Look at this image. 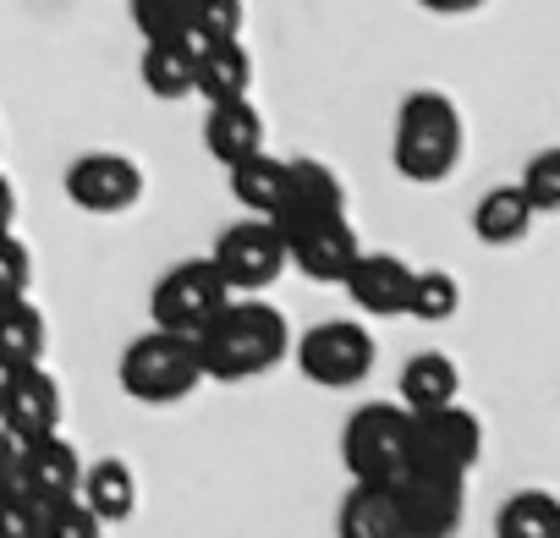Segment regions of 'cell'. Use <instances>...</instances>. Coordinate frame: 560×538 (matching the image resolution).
I'll return each instance as SVG.
<instances>
[{
  "instance_id": "cell-1",
  "label": "cell",
  "mask_w": 560,
  "mask_h": 538,
  "mask_svg": "<svg viewBox=\"0 0 560 538\" xmlns=\"http://www.w3.org/2000/svg\"><path fill=\"white\" fill-rule=\"evenodd\" d=\"M192 347H198L203 379L242 385V379H258V374H269L292 358V325L280 308H269L258 297H231L192 336Z\"/></svg>"
},
{
  "instance_id": "cell-2",
  "label": "cell",
  "mask_w": 560,
  "mask_h": 538,
  "mask_svg": "<svg viewBox=\"0 0 560 538\" xmlns=\"http://www.w3.org/2000/svg\"><path fill=\"white\" fill-rule=\"evenodd\" d=\"M462 143H467V132H462V110H456L451 94L418 89V94L401 100V110H396V149L390 154H396V171L407 182H418V187L445 182L456 171V160H462Z\"/></svg>"
},
{
  "instance_id": "cell-3",
  "label": "cell",
  "mask_w": 560,
  "mask_h": 538,
  "mask_svg": "<svg viewBox=\"0 0 560 538\" xmlns=\"http://www.w3.org/2000/svg\"><path fill=\"white\" fill-rule=\"evenodd\" d=\"M121 390L143 407H171V401H187L198 385H203V363H198V347L192 336H176V330H143L138 341H127L121 352Z\"/></svg>"
},
{
  "instance_id": "cell-4",
  "label": "cell",
  "mask_w": 560,
  "mask_h": 538,
  "mask_svg": "<svg viewBox=\"0 0 560 538\" xmlns=\"http://www.w3.org/2000/svg\"><path fill=\"white\" fill-rule=\"evenodd\" d=\"M341 461L352 483H396L412 467V412L401 401H369L341 429Z\"/></svg>"
},
{
  "instance_id": "cell-5",
  "label": "cell",
  "mask_w": 560,
  "mask_h": 538,
  "mask_svg": "<svg viewBox=\"0 0 560 538\" xmlns=\"http://www.w3.org/2000/svg\"><path fill=\"white\" fill-rule=\"evenodd\" d=\"M231 297H236V292L220 281V269H214L209 258H182V264H171L165 276L154 281V292H149V319H154L160 330L198 336Z\"/></svg>"
},
{
  "instance_id": "cell-6",
  "label": "cell",
  "mask_w": 560,
  "mask_h": 538,
  "mask_svg": "<svg viewBox=\"0 0 560 538\" xmlns=\"http://www.w3.org/2000/svg\"><path fill=\"white\" fill-rule=\"evenodd\" d=\"M209 264L220 269V281L236 297H258V292H269L280 276H287V242H280V231L264 214H247V220L220 231Z\"/></svg>"
},
{
  "instance_id": "cell-7",
  "label": "cell",
  "mask_w": 560,
  "mask_h": 538,
  "mask_svg": "<svg viewBox=\"0 0 560 538\" xmlns=\"http://www.w3.org/2000/svg\"><path fill=\"white\" fill-rule=\"evenodd\" d=\"M292 347H298V369L319 390H352L374 374V336L358 319H325L303 330Z\"/></svg>"
},
{
  "instance_id": "cell-8",
  "label": "cell",
  "mask_w": 560,
  "mask_h": 538,
  "mask_svg": "<svg viewBox=\"0 0 560 538\" xmlns=\"http://www.w3.org/2000/svg\"><path fill=\"white\" fill-rule=\"evenodd\" d=\"M336 214H347L341 176H336L325 160H287L280 198H275V209L264 214V220L280 231V242H292V236H303V231H314V225H325V220H336Z\"/></svg>"
},
{
  "instance_id": "cell-9",
  "label": "cell",
  "mask_w": 560,
  "mask_h": 538,
  "mask_svg": "<svg viewBox=\"0 0 560 538\" xmlns=\"http://www.w3.org/2000/svg\"><path fill=\"white\" fill-rule=\"evenodd\" d=\"M478 456H483V423H478V412H467L462 401L412 412V467L467 478L478 467Z\"/></svg>"
},
{
  "instance_id": "cell-10",
  "label": "cell",
  "mask_w": 560,
  "mask_h": 538,
  "mask_svg": "<svg viewBox=\"0 0 560 538\" xmlns=\"http://www.w3.org/2000/svg\"><path fill=\"white\" fill-rule=\"evenodd\" d=\"M396 505H401L407 538H456L462 533V511H467V478L407 467L396 478Z\"/></svg>"
},
{
  "instance_id": "cell-11",
  "label": "cell",
  "mask_w": 560,
  "mask_h": 538,
  "mask_svg": "<svg viewBox=\"0 0 560 538\" xmlns=\"http://www.w3.org/2000/svg\"><path fill=\"white\" fill-rule=\"evenodd\" d=\"M67 198L89 214H127L138 198H143V165L127 160V154H110V149H94V154H78L61 176Z\"/></svg>"
},
{
  "instance_id": "cell-12",
  "label": "cell",
  "mask_w": 560,
  "mask_h": 538,
  "mask_svg": "<svg viewBox=\"0 0 560 538\" xmlns=\"http://www.w3.org/2000/svg\"><path fill=\"white\" fill-rule=\"evenodd\" d=\"M0 429H7L18 445L61 429V385L45 363L0 369Z\"/></svg>"
},
{
  "instance_id": "cell-13",
  "label": "cell",
  "mask_w": 560,
  "mask_h": 538,
  "mask_svg": "<svg viewBox=\"0 0 560 538\" xmlns=\"http://www.w3.org/2000/svg\"><path fill=\"white\" fill-rule=\"evenodd\" d=\"M341 286H347V297L363 308V314H374V319H401L407 314V292H412V264L401 258V253H358L352 258V269L341 276Z\"/></svg>"
},
{
  "instance_id": "cell-14",
  "label": "cell",
  "mask_w": 560,
  "mask_h": 538,
  "mask_svg": "<svg viewBox=\"0 0 560 538\" xmlns=\"http://www.w3.org/2000/svg\"><path fill=\"white\" fill-rule=\"evenodd\" d=\"M78 478H83V456H78L72 440L39 434V440H23V445H18V483H23L34 500H45V505L72 500V494H78Z\"/></svg>"
},
{
  "instance_id": "cell-15",
  "label": "cell",
  "mask_w": 560,
  "mask_h": 538,
  "mask_svg": "<svg viewBox=\"0 0 560 538\" xmlns=\"http://www.w3.org/2000/svg\"><path fill=\"white\" fill-rule=\"evenodd\" d=\"M358 253H363V242H358L347 214H336V220H325V225H314V231L287 242V264H298L303 276L319 281V286H341V276L352 269Z\"/></svg>"
},
{
  "instance_id": "cell-16",
  "label": "cell",
  "mask_w": 560,
  "mask_h": 538,
  "mask_svg": "<svg viewBox=\"0 0 560 538\" xmlns=\"http://www.w3.org/2000/svg\"><path fill=\"white\" fill-rule=\"evenodd\" d=\"M247 89H253V56L242 50V39L198 45V61H192V94H198L203 105L247 100Z\"/></svg>"
},
{
  "instance_id": "cell-17",
  "label": "cell",
  "mask_w": 560,
  "mask_h": 538,
  "mask_svg": "<svg viewBox=\"0 0 560 538\" xmlns=\"http://www.w3.org/2000/svg\"><path fill=\"white\" fill-rule=\"evenodd\" d=\"M192 61H198V39L192 34H165V39H143V61L138 78L154 100L176 105L192 94Z\"/></svg>"
},
{
  "instance_id": "cell-18",
  "label": "cell",
  "mask_w": 560,
  "mask_h": 538,
  "mask_svg": "<svg viewBox=\"0 0 560 538\" xmlns=\"http://www.w3.org/2000/svg\"><path fill=\"white\" fill-rule=\"evenodd\" d=\"M78 500L110 527V522H132L138 511V472L121 461V456H100V461H83V478H78Z\"/></svg>"
},
{
  "instance_id": "cell-19",
  "label": "cell",
  "mask_w": 560,
  "mask_h": 538,
  "mask_svg": "<svg viewBox=\"0 0 560 538\" xmlns=\"http://www.w3.org/2000/svg\"><path fill=\"white\" fill-rule=\"evenodd\" d=\"M336 533L341 538H407L396 483H352L336 511Z\"/></svg>"
},
{
  "instance_id": "cell-20",
  "label": "cell",
  "mask_w": 560,
  "mask_h": 538,
  "mask_svg": "<svg viewBox=\"0 0 560 538\" xmlns=\"http://www.w3.org/2000/svg\"><path fill=\"white\" fill-rule=\"evenodd\" d=\"M203 149L220 160V165H236L242 154L264 149V116L253 100H225V105H209L203 116Z\"/></svg>"
},
{
  "instance_id": "cell-21",
  "label": "cell",
  "mask_w": 560,
  "mask_h": 538,
  "mask_svg": "<svg viewBox=\"0 0 560 538\" xmlns=\"http://www.w3.org/2000/svg\"><path fill=\"white\" fill-rule=\"evenodd\" d=\"M533 203L522 198V187L516 182H505V187H489L483 198H478V209H472V236L483 242V247H516L527 231H533Z\"/></svg>"
},
{
  "instance_id": "cell-22",
  "label": "cell",
  "mask_w": 560,
  "mask_h": 538,
  "mask_svg": "<svg viewBox=\"0 0 560 538\" xmlns=\"http://www.w3.org/2000/svg\"><path fill=\"white\" fill-rule=\"evenodd\" d=\"M45 347H50V325H45V314L28 292L0 303V369L45 363Z\"/></svg>"
},
{
  "instance_id": "cell-23",
  "label": "cell",
  "mask_w": 560,
  "mask_h": 538,
  "mask_svg": "<svg viewBox=\"0 0 560 538\" xmlns=\"http://www.w3.org/2000/svg\"><path fill=\"white\" fill-rule=\"evenodd\" d=\"M456 396H462V369L445 352L407 358V369H401V407L407 412H429V407H445Z\"/></svg>"
},
{
  "instance_id": "cell-24",
  "label": "cell",
  "mask_w": 560,
  "mask_h": 538,
  "mask_svg": "<svg viewBox=\"0 0 560 538\" xmlns=\"http://www.w3.org/2000/svg\"><path fill=\"white\" fill-rule=\"evenodd\" d=\"M494 538H560V500L549 489H522L494 511Z\"/></svg>"
},
{
  "instance_id": "cell-25",
  "label": "cell",
  "mask_w": 560,
  "mask_h": 538,
  "mask_svg": "<svg viewBox=\"0 0 560 538\" xmlns=\"http://www.w3.org/2000/svg\"><path fill=\"white\" fill-rule=\"evenodd\" d=\"M225 171H231V198H236L247 214H269V209H275L280 176H287V160H280V154L253 149V154H242V160L225 165Z\"/></svg>"
},
{
  "instance_id": "cell-26",
  "label": "cell",
  "mask_w": 560,
  "mask_h": 538,
  "mask_svg": "<svg viewBox=\"0 0 560 538\" xmlns=\"http://www.w3.org/2000/svg\"><path fill=\"white\" fill-rule=\"evenodd\" d=\"M407 314L418 325H445L462 314V281L451 269H412V292H407Z\"/></svg>"
},
{
  "instance_id": "cell-27",
  "label": "cell",
  "mask_w": 560,
  "mask_h": 538,
  "mask_svg": "<svg viewBox=\"0 0 560 538\" xmlns=\"http://www.w3.org/2000/svg\"><path fill=\"white\" fill-rule=\"evenodd\" d=\"M516 187L533 203V214H560V149H538Z\"/></svg>"
},
{
  "instance_id": "cell-28",
  "label": "cell",
  "mask_w": 560,
  "mask_h": 538,
  "mask_svg": "<svg viewBox=\"0 0 560 538\" xmlns=\"http://www.w3.org/2000/svg\"><path fill=\"white\" fill-rule=\"evenodd\" d=\"M242 0H192V23L187 34L198 45H214V39H242Z\"/></svg>"
},
{
  "instance_id": "cell-29",
  "label": "cell",
  "mask_w": 560,
  "mask_h": 538,
  "mask_svg": "<svg viewBox=\"0 0 560 538\" xmlns=\"http://www.w3.org/2000/svg\"><path fill=\"white\" fill-rule=\"evenodd\" d=\"M45 527V500H34L23 483L0 489V538H39Z\"/></svg>"
},
{
  "instance_id": "cell-30",
  "label": "cell",
  "mask_w": 560,
  "mask_h": 538,
  "mask_svg": "<svg viewBox=\"0 0 560 538\" xmlns=\"http://www.w3.org/2000/svg\"><path fill=\"white\" fill-rule=\"evenodd\" d=\"M132 23L143 39H165V34H187L192 23V0H127Z\"/></svg>"
},
{
  "instance_id": "cell-31",
  "label": "cell",
  "mask_w": 560,
  "mask_h": 538,
  "mask_svg": "<svg viewBox=\"0 0 560 538\" xmlns=\"http://www.w3.org/2000/svg\"><path fill=\"white\" fill-rule=\"evenodd\" d=\"M39 538H105V522L72 494V500L45 505V527H39Z\"/></svg>"
},
{
  "instance_id": "cell-32",
  "label": "cell",
  "mask_w": 560,
  "mask_h": 538,
  "mask_svg": "<svg viewBox=\"0 0 560 538\" xmlns=\"http://www.w3.org/2000/svg\"><path fill=\"white\" fill-rule=\"evenodd\" d=\"M34 281V253L18 231H0V303L7 297H23Z\"/></svg>"
},
{
  "instance_id": "cell-33",
  "label": "cell",
  "mask_w": 560,
  "mask_h": 538,
  "mask_svg": "<svg viewBox=\"0 0 560 538\" xmlns=\"http://www.w3.org/2000/svg\"><path fill=\"white\" fill-rule=\"evenodd\" d=\"M7 483H18V440L0 429V489Z\"/></svg>"
},
{
  "instance_id": "cell-34",
  "label": "cell",
  "mask_w": 560,
  "mask_h": 538,
  "mask_svg": "<svg viewBox=\"0 0 560 538\" xmlns=\"http://www.w3.org/2000/svg\"><path fill=\"white\" fill-rule=\"evenodd\" d=\"M423 12H434V17H462V12H478L483 0H418Z\"/></svg>"
},
{
  "instance_id": "cell-35",
  "label": "cell",
  "mask_w": 560,
  "mask_h": 538,
  "mask_svg": "<svg viewBox=\"0 0 560 538\" xmlns=\"http://www.w3.org/2000/svg\"><path fill=\"white\" fill-rule=\"evenodd\" d=\"M0 231H18V187L0 176Z\"/></svg>"
}]
</instances>
